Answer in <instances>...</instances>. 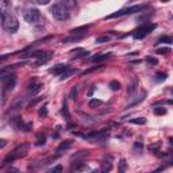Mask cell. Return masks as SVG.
Instances as JSON below:
<instances>
[{
	"mask_svg": "<svg viewBox=\"0 0 173 173\" xmlns=\"http://www.w3.org/2000/svg\"><path fill=\"white\" fill-rule=\"evenodd\" d=\"M50 12L57 20H68L70 16L69 10H68L64 4H61V3H57V4L51 5Z\"/></svg>",
	"mask_w": 173,
	"mask_h": 173,
	"instance_id": "6da1fadb",
	"label": "cell"
},
{
	"mask_svg": "<svg viewBox=\"0 0 173 173\" xmlns=\"http://www.w3.org/2000/svg\"><path fill=\"white\" fill-rule=\"evenodd\" d=\"M2 23H3V29H4L7 32H10V34L16 32V30H18V27H19L18 19H16L14 15H11V14H5V15L3 16Z\"/></svg>",
	"mask_w": 173,
	"mask_h": 173,
	"instance_id": "7a4b0ae2",
	"label": "cell"
},
{
	"mask_svg": "<svg viewBox=\"0 0 173 173\" xmlns=\"http://www.w3.org/2000/svg\"><path fill=\"white\" fill-rule=\"evenodd\" d=\"M29 147H30L29 143H23V145L18 146L15 150L11 151V153L8 154L7 157H5L4 164H10V162H12V161H15V159L20 158V157L26 156V154H27V150H29Z\"/></svg>",
	"mask_w": 173,
	"mask_h": 173,
	"instance_id": "3957f363",
	"label": "cell"
},
{
	"mask_svg": "<svg viewBox=\"0 0 173 173\" xmlns=\"http://www.w3.org/2000/svg\"><path fill=\"white\" fill-rule=\"evenodd\" d=\"M147 7H149L147 4H141V5H134V7H127V8H123V10H119V11H116V12L111 14V15L105 16V19H112V18H118V16L130 15V14H134V12H138V11L146 10Z\"/></svg>",
	"mask_w": 173,
	"mask_h": 173,
	"instance_id": "277c9868",
	"label": "cell"
},
{
	"mask_svg": "<svg viewBox=\"0 0 173 173\" xmlns=\"http://www.w3.org/2000/svg\"><path fill=\"white\" fill-rule=\"evenodd\" d=\"M23 18L26 22L32 23V24L41 23V22L43 20L42 15H41V12L37 10V8H27V10L23 12Z\"/></svg>",
	"mask_w": 173,
	"mask_h": 173,
	"instance_id": "5b68a950",
	"label": "cell"
},
{
	"mask_svg": "<svg viewBox=\"0 0 173 173\" xmlns=\"http://www.w3.org/2000/svg\"><path fill=\"white\" fill-rule=\"evenodd\" d=\"M154 29H156V24H142L139 29L135 30L132 35H134L135 39H142V38H145L149 32L153 31Z\"/></svg>",
	"mask_w": 173,
	"mask_h": 173,
	"instance_id": "8992f818",
	"label": "cell"
},
{
	"mask_svg": "<svg viewBox=\"0 0 173 173\" xmlns=\"http://www.w3.org/2000/svg\"><path fill=\"white\" fill-rule=\"evenodd\" d=\"M2 81L4 83V86H5V91H11L15 85V81H16V77L15 74H7L2 78Z\"/></svg>",
	"mask_w": 173,
	"mask_h": 173,
	"instance_id": "52a82bcc",
	"label": "cell"
},
{
	"mask_svg": "<svg viewBox=\"0 0 173 173\" xmlns=\"http://www.w3.org/2000/svg\"><path fill=\"white\" fill-rule=\"evenodd\" d=\"M38 57H39V58H38L37 62H35V66H39V65H42V64H46V62L51 58V53L50 51H47V53H41Z\"/></svg>",
	"mask_w": 173,
	"mask_h": 173,
	"instance_id": "ba28073f",
	"label": "cell"
},
{
	"mask_svg": "<svg viewBox=\"0 0 173 173\" xmlns=\"http://www.w3.org/2000/svg\"><path fill=\"white\" fill-rule=\"evenodd\" d=\"M11 8V2L10 0H0V12L2 14H8Z\"/></svg>",
	"mask_w": 173,
	"mask_h": 173,
	"instance_id": "9c48e42d",
	"label": "cell"
},
{
	"mask_svg": "<svg viewBox=\"0 0 173 173\" xmlns=\"http://www.w3.org/2000/svg\"><path fill=\"white\" fill-rule=\"evenodd\" d=\"M61 4H64L68 10H76L77 8V2L76 0H61Z\"/></svg>",
	"mask_w": 173,
	"mask_h": 173,
	"instance_id": "30bf717a",
	"label": "cell"
},
{
	"mask_svg": "<svg viewBox=\"0 0 173 173\" xmlns=\"http://www.w3.org/2000/svg\"><path fill=\"white\" fill-rule=\"evenodd\" d=\"M66 69H68V66H66V65H64V64H59L58 66L53 68V69H51L50 72L53 73V74H56V76H59L62 72H65V70H66Z\"/></svg>",
	"mask_w": 173,
	"mask_h": 173,
	"instance_id": "8fae6325",
	"label": "cell"
},
{
	"mask_svg": "<svg viewBox=\"0 0 173 173\" xmlns=\"http://www.w3.org/2000/svg\"><path fill=\"white\" fill-rule=\"evenodd\" d=\"M70 146H72V141H64V142H61V143H59V146L57 147V151H58V153H62L64 150L69 149Z\"/></svg>",
	"mask_w": 173,
	"mask_h": 173,
	"instance_id": "7c38bea8",
	"label": "cell"
},
{
	"mask_svg": "<svg viewBox=\"0 0 173 173\" xmlns=\"http://www.w3.org/2000/svg\"><path fill=\"white\" fill-rule=\"evenodd\" d=\"M89 26H81V27H76V29L70 30V34H86Z\"/></svg>",
	"mask_w": 173,
	"mask_h": 173,
	"instance_id": "4fadbf2b",
	"label": "cell"
},
{
	"mask_svg": "<svg viewBox=\"0 0 173 173\" xmlns=\"http://www.w3.org/2000/svg\"><path fill=\"white\" fill-rule=\"evenodd\" d=\"M76 72H77V70H76V69H66V70H65V72H62L61 74H59V76H61V77H59V78H61V80H65V78L70 77V76H72V74H74Z\"/></svg>",
	"mask_w": 173,
	"mask_h": 173,
	"instance_id": "5bb4252c",
	"label": "cell"
},
{
	"mask_svg": "<svg viewBox=\"0 0 173 173\" xmlns=\"http://www.w3.org/2000/svg\"><path fill=\"white\" fill-rule=\"evenodd\" d=\"M72 54H74L76 57H85L88 56V51H85L84 49H74V50H72Z\"/></svg>",
	"mask_w": 173,
	"mask_h": 173,
	"instance_id": "9a60e30c",
	"label": "cell"
},
{
	"mask_svg": "<svg viewBox=\"0 0 173 173\" xmlns=\"http://www.w3.org/2000/svg\"><path fill=\"white\" fill-rule=\"evenodd\" d=\"M108 57H110V54H99V56H95L93 58H92V61L93 62H102V61H105Z\"/></svg>",
	"mask_w": 173,
	"mask_h": 173,
	"instance_id": "2e32d148",
	"label": "cell"
},
{
	"mask_svg": "<svg viewBox=\"0 0 173 173\" xmlns=\"http://www.w3.org/2000/svg\"><path fill=\"white\" fill-rule=\"evenodd\" d=\"M110 88L112 89V91H119V89H120V83H119V81H111L110 83Z\"/></svg>",
	"mask_w": 173,
	"mask_h": 173,
	"instance_id": "e0dca14e",
	"label": "cell"
},
{
	"mask_svg": "<svg viewBox=\"0 0 173 173\" xmlns=\"http://www.w3.org/2000/svg\"><path fill=\"white\" fill-rule=\"evenodd\" d=\"M131 123L134 124H145L146 123V119L145 118H135V119H131Z\"/></svg>",
	"mask_w": 173,
	"mask_h": 173,
	"instance_id": "ac0fdd59",
	"label": "cell"
},
{
	"mask_svg": "<svg viewBox=\"0 0 173 173\" xmlns=\"http://www.w3.org/2000/svg\"><path fill=\"white\" fill-rule=\"evenodd\" d=\"M154 114H156V115H165L166 110H165L164 107H156L154 108Z\"/></svg>",
	"mask_w": 173,
	"mask_h": 173,
	"instance_id": "d6986e66",
	"label": "cell"
},
{
	"mask_svg": "<svg viewBox=\"0 0 173 173\" xmlns=\"http://www.w3.org/2000/svg\"><path fill=\"white\" fill-rule=\"evenodd\" d=\"M102 166H103V172H108V170H111V168H112V164L111 162H102Z\"/></svg>",
	"mask_w": 173,
	"mask_h": 173,
	"instance_id": "ffe728a7",
	"label": "cell"
},
{
	"mask_svg": "<svg viewBox=\"0 0 173 173\" xmlns=\"http://www.w3.org/2000/svg\"><path fill=\"white\" fill-rule=\"evenodd\" d=\"M100 104H102V102L97 100V99H92L91 102H89V107H91V108H96V107H99Z\"/></svg>",
	"mask_w": 173,
	"mask_h": 173,
	"instance_id": "44dd1931",
	"label": "cell"
},
{
	"mask_svg": "<svg viewBox=\"0 0 173 173\" xmlns=\"http://www.w3.org/2000/svg\"><path fill=\"white\" fill-rule=\"evenodd\" d=\"M37 138H38V142H37V145H38V146L43 145V143L46 142V137H45L43 134H38V135H37Z\"/></svg>",
	"mask_w": 173,
	"mask_h": 173,
	"instance_id": "7402d4cb",
	"label": "cell"
},
{
	"mask_svg": "<svg viewBox=\"0 0 173 173\" xmlns=\"http://www.w3.org/2000/svg\"><path fill=\"white\" fill-rule=\"evenodd\" d=\"M41 86H42L41 84H37V85H31V86H30V93H32V95L37 93L38 91H41Z\"/></svg>",
	"mask_w": 173,
	"mask_h": 173,
	"instance_id": "603a6c76",
	"label": "cell"
},
{
	"mask_svg": "<svg viewBox=\"0 0 173 173\" xmlns=\"http://www.w3.org/2000/svg\"><path fill=\"white\" fill-rule=\"evenodd\" d=\"M111 39L110 35H105V37H99L96 38V43H103V42H108Z\"/></svg>",
	"mask_w": 173,
	"mask_h": 173,
	"instance_id": "cb8c5ba5",
	"label": "cell"
},
{
	"mask_svg": "<svg viewBox=\"0 0 173 173\" xmlns=\"http://www.w3.org/2000/svg\"><path fill=\"white\" fill-rule=\"evenodd\" d=\"M30 2L34 3V4H38V5H45V4H49L50 0H30Z\"/></svg>",
	"mask_w": 173,
	"mask_h": 173,
	"instance_id": "d4e9b609",
	"label": "cell"
},
{
	"mask_svg": "<svg viewBox=\"0 0 173 173\" xmlns=\"http://www.w3.org/2000/svg\"><path fill=\"white\" fill-rule=\"evenodd\" d=\"M170 53V47H161L157 50V54H168Z\"/></svg>",
	"mask_w": 173,
	"mask_h": 173,
	"instance_id": "484cf974",
	"label": "cell"
},
{
	"mask_svg": "<svg viewBox=\"0 0 173 173\" xmlns=\"http://www.w3.org/2000/svg\"><path fill=\"white\" fill-rule=\"evenodd\" d=\"M161 42H165V43H172V38L170 37H161L158 39V43H161Z\"/></svg>",
	"mask_w": 173,
	"mask_h": 173,
	"instance_id": "4316f807",
	"label": "cell"
},
{
	"mask_svg": "<svg viewBox=\"0 0 173 173\" xmlns=\"http://www.w3.org/2000/svg\"><path fill=\"white\" fill-rule=\"evenodd\" d=\"M70 97H72V99H76V97H77V85L72 86V91H70Z\"/></svg>",
	"mask_w": 173,
	"mask_h": 173,
	"instance_id": "83f0119b",
	"label": "cell"
},
{
	"mask_svg": "<svg viewBox=\"0 0 173 173\" xmlns=\"http://www.w3.org/2000/svg\"><path fill=\"white\" fill-rule=\"evenodd\" d=\"M146 61H147L150 65H151V64H153V65H157V64H158V59L154 58V57H146Z\"/></svg>",
	"mask_w": 173,
	"mask_h": 173,
	"instance_id": "f1b7e54d",
	"label": "cell"
},
{
	"mask_svg": "<svg viewBox=\"0 0 173 173\" xmlns=\"http://www.w3.org/2000/svg\"><path fill=\"white\" fill-rule=\"evenodd\" d=\"M166 78V73H157V80L161 81V80H165Z\"/></svg>",
	"mask_w": 173,
	"mask_h": 173,
	"instance_id": "f546056e",
	"label": "cell"
},
{
	"mask_svg": "<svg viewBox=\"0 0 173 173\" xmlns=\"http://www.w3.org/2000/svg\"><path fill=\"white\" fill-rule=\"evenodd\" d=\"M134 149H135V150H138V151H139V150H142V143H141V142H135Z\"/></svg>",
	"mask_w": 173,
	"mask_h": 173,
	"instance_id": "4dcf8cb0",
	"label": "cell"
},
{
	"mask_svg": "<svg viewBox=\"0 0 173 173\" xmlns=\"http://www.w3.org/2000/svg\"><path fill=\"white\" fill-rule=\"evenodd\" d=\"M62 112H64V115H66V118H69V112H68V105H66V103H64V110H62Z\"/></svg>",
	"mask_w": 173,
	"mask_h": 173,
	"instance_id": "1f68e13d",
	"label": "cell"
},
{
	"mask_svg": "<svg viewBox=\"0 0 173 173\" xmlns=\"http://www.w3.org/2000/svg\"><path fill=\"white\" fill-rule=\"evenodd\" d=\"M124 169H126V162L120 161V168H119V172H124Z\"/></svg>",
	"mask_w": 173,
	"mask_h": 173,
	"instance_id": "d6a6232c",
	"label": "cell"
},
{
	"mask_svg": "<svg viewBox=\"0 0 173 173\" xmlns=\"http://www.w3.org/2000/svg\"><path fill=\"white\" fill-rule=\"evenodd\" d=\"M5 145H7V141H5V139H0V149H3Z\"/></svg>",
	"mask_w": 173,
	"mask_h": 173,
	"instance_id": "836d02e7",
	"label": "cell"
},
{
	"mask_svg": "<svg viewBox=\"0 0 173 173\" xmlns=\"http://www.w3.org/2000/svg\"><path fill=\"white\" fill-rule=\"evenodd\" d=\"M10 57V54H5V56H0V62H3V61H5V59Z\"/></svg>",
	"mask_w": 173,
	"mask_h": 173,
	"instance_id": "e575fe53",
	"label": "cell"
},
{
	"mask_svg": "<svg viewBox=\"0 0 173 173\" xmlns=\"http://www.w3.org/2000/svg\"><path fill=\"white\" fill-rule=\"evenodd\" d=\"M46 114H47V111H46V107H43V108H42V110H41V111H39V115H41V116H42V115H46Z\"/></svg>",
	"mask_w": 173,
	"mask_h": 173,
	"instance_id": "d590c367",
	"label": "cell"
},
{
	"mask_svg": "<svg viewBox=\"0 0 173 173\" xmlns=\"http://www.w3.org/2000/svg\"><path fill=\"white\" fill-rule=\"evenodd\" d=\"M61 170H62L61 166H56V168H53V169H51V172H61Z\"/></svg>",
	"mask_w": 173,
	"mask_h": 173,
	"instance_id": "8d00e7d4",
	"label": "cell"
},
{
	"mask_svg": "<svg viewBox=\"0 0 173 173\" xmlns=\"http://www.w3.org/2000/svg\"><path fill=\"white\" fill-rule=\"evenodd\" d=\"M93 91H95V86H92V88L89 89V92H88V96H92V93H93Z\"/></svg>",
	"mask_w": 173,
	"mask_h": 173,
	"instance_id": "74e56055",
	"label": "cell"
},
{
	"mask_svg": "<svg viewBox=\"0 0 173 173\" xmlns=\"http://www.w3.org/2000/svg\"><path fill=\"white\" fill-rule=\"evenodd\" d=\"M161 2H164V3H166V2H169V0H161Z\"/></svg>",
	"mask_w": 173,
	"mask_h": 173,
	"instance_id": "f35d334b",
	"label": "cell"
}]
</instances>
